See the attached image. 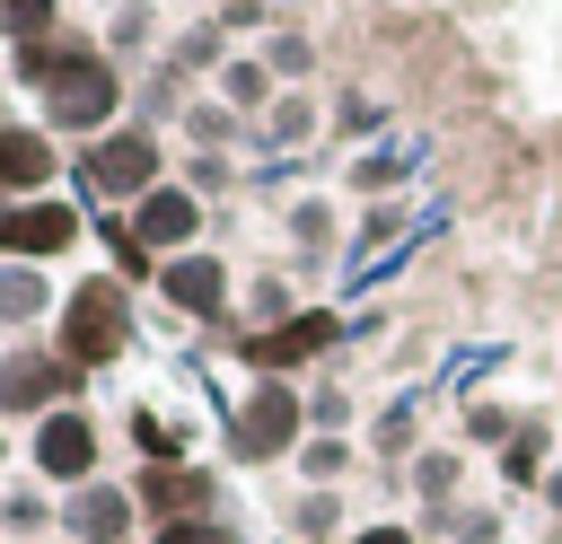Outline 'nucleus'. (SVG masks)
<instances>
[{"label":"nucleus","mask_w":562,"mask_h":544,"mask_svg":"<svg viewBox=\"0 0 562 544\" xmlns=\"http://www.w3.org/2000/svg\"><path fill=\"white\" fill-rule=\"evenodd\" d=\"M307 439H316L307 386H290V377H246V386L220 404V465L272 474V465H299Z\"/></svg>","instance_id":"f257e3e1"},{"label":"nucleus","mask_w":562,"mask_h":544,"mask_svg":"<svg viewBox=\"0 0 562 544\" xmlns=\"http://www.w3.org/2000/svg\"><path fill=\"white\" fill-rule=\"evenodd\" d=\"M53 342H61V360H79L88 377L114 369V360H132V351H140V290L114 281V272H70L61 316H53Z\"/></svg>","instance_id":"f03ea898"},{"label":"nucleus","mask_w":562,"mask_h":544,"mask_svg":"<svg viewBox=\"0 0 562 544\" xmlns=\"http://www.w3.org/2000/svg\"><path fill=\"white\" fill-rule=\"evenodd\" d=\"M176 132H158V123H114L105 140H88L79 158H70V184L88 193V202H105V211H132V202H149L167 175H176Z\"/></svg>","instance_id":"7ed1b4c3"},{"label":"nucleus","mask_w":562,"mask_h":544,"mask_svg":"<svg viewBox=\"0 0 562 544\" xmlns=\"http://www.w3.org/2000/svg\"><path fill=\"white\" fill-rule=\"evenodd\" d=\"M70 404H88V369L61 360L53 333H18V342H0V421H9L18 439H26L35 421L70 412Z\"/></svg>","instance_id":"20e7f679"},{"label":"nucleus","mask_w":562,"mask_h":544,"mask_svg":"<svg viewBox=\"0 0 562 544\" xmlns=\"http://www.w3.org/2000/svg\"><path fill=\"white\" fill-rule=\"evenodd\" d=\"M342 342H351V316L342 307H325V298H307L290 325H272V333H237V369L246 377H290V386H307V377H325L334 360H342Z\"/></svg>","instance_id":"39448f33"},{"label":"nucleus","mask_w":562,"mask_h":544,"mask_svg":"<svg viewBox=\"0 0 562 544\" xmlns=\"http://www.w3.org/2000/svg\"><path fill=\"white\" fill-rule=\"evenodd\" d=\"M35 123L79 158V149H88V140H105L114 123H132V70L97 53V61H88V70H70L53 97H35Z\"/></svg>","instance_id":"423d86ee"},{"label":"nucleus","mask_w":562,"mask_h":544,"mask_svg":"<svg viewBox=\"0 0 562 544\" xmlns=\"http://www.w3.org/2000/svg\"><path fill=\"white\" fill-rule=\"evenodd\" d=\"M237 290H246V272L220 254V246H193V254H167V272H158V307L176 316V325H193V333H228L237 325Z\"/></svg>","instance_id":"0eeeda50"},{"label":"nucleus","mask_w":562,"mask_h":544,"mask_svg":"<svg viewBox=\"0 0 562 544\" xmlns=\"http://www.w3.org/2000/svg\"><path fill=\"white\" fill-rule=\"evenodd\" d=\"M26 474L44 491H79V483H105V412L97 404H70L53 421L26 430Z\"/></svg>","instance_id":"6e6552de"},{"label":"nucleus","mask_w":562,"mask_h":544,"mask_svg":"<svg viewBox=\"0 0 562 544\" xmlns=\"http://www.w3.org/2000/svg\"><path fill=\"white\" fill-rule=\"evenodd\" d=\"M97 246V211L70 202V193H44V202H9V263H79Z\"/></svg>","instance_id":"1a4fd4ad"},{"label":"nucleus","mask_w":562,"mask_h":544,"mask_svg":"<svg viewBox=\"0 0 562 544\" xmlns=\"http://www.w3.org/2000/svg\"><path fill=\"white\" fill-rule=\"evenodd\" d=\"M132 491H140V518H149V526H176V518H220V509H228V465H211V456L132 465Z\"/></svg>","instance_id":"9d476101"},{"label":"nucleus","mask_w":562,"mask_h":544,"mask_svg":"<svg viewBox=\"0 0 562 544\" xmlns=\"http://www.w3.org/2000/svg\"><path fill=\"white\" fill-rule=\"evenodd\" d=\"M61 535L70 544H140L149 535V518H140V491H132V474L114 483H79V491H61Z\"/></svg>","instance_id":"9b49d317"},{"label":"nucleus","mask_w":562,"mask_h":544,"mask_svg":"<svg viewBox=\"0 0 562 544\" xmlns=\"http://www.w3.org/2000/svg\"><path fill=\"white\" fill-rule=\"evenodd\" d=\"M123 219L140 228V246H149L158 263H167V254H193V246H211V202H202L193 184H176V175H167L149 202H132Z\"/></svg>","instance_id":"f8f14e48"},{"label":"nucleus","mask_w":562,"mask_h":544,"mask_svg":"<svg viewBox=\"0 0 562 544\" xmlns=\"http://www.w3.org/2000/svg\"><path fill=\"white\" fill-rule=\"evenodd\" d=\"M61 167H70V149H61L35 114H18V123L0 132V202H44V193H61Z\"/></svg>","instance_id":"ddd939ff"},{"label":"nucleus","mask_w":562,"mask_h":544,"mask_svg":"<svg viewBox=\"0 0 562 544\" xmlns=\"http://www.w3.org/2000/svg\"><path fill=\"white\" fill-rule=\"evenodd\" d=\"M281 246L299 254V272H325L351 246V202L342 193H290L281 202Z\"/></svg>","instance_id":"4468645a"},{"label":"nucleus","mask_w":562,"mask_h":544,"mask_svg":"<svg viewBox=\"0 0 562 544\" xmlns=\"http://www.w3.org/2000/svg\"><path fill=\"white\" fill-rule=\"evenodd\" d=\"M61 272H44V263H0V342H18V333H53V316H61Z\"/></svg>","instance_id":"2eb2a0df"},{"label":"nucleus","mask_w":562,"mask_h":544,"mask_svg":"<svg viewBox=\"0 0 562 544\" xmlns=\"http://www.w3.org/2000/svg\"><path fill=\"white\" fill-rule=\"evenodd\" d=\"M97 53H105V44H97L88 26H61V35H44V44H18V53L0 61V70H9V79H18L26 97H53V88H61L70 70H88Z\"/></svg>","instance_id":"dca6fc26"},{"label":"nucleus","mask_w":562,"mask_h":544,"mask_svg":"<svg viewBox=\"0 0 562 544\" xmlns=\"http://www.w3.org/2000/svg\"><path fill=\"white\" fill-rule=\"evenodd\" d=\"M465 474H474V447L465 439H430L413 465H404V491L422 500V518H448V509H465L474 491H465Z\"/></svg>","instance_id":"f3484780"},{"label":"nucleus","mask_w":562,"mask_h":544,"mask_svg":"<svg viewBox=\"0 0 562 544\" xmlns=\"http://www.w3.org/2000/svg\"><path fill=\"white\" fill-rule=\"evenodd\" d=\"M422 421H430V404H422V395L404 386L395 404H378V412H369V430H360V447H369L378 465H395V474H404V465H413V456L430 447V430H422Z\"/></svg>","instance_id":"a211bd4d"},{"label":"nucleus","mask_w":562,"mask_h":544,"mask_svg":"<svg viewBox=\"0 0 562 544\" xmlns=\"http://www.w3.org/2000/svg\"><path fill=\"white\" fill-rule=\"evenodd\" d=\"M123 447L132 465H176V456H202L193 447V421L176 404H123Z\"/></svg>","instance_id":"6ab92c4d"},{"label":"nucleus","mask_w":562,"mask_h":544,"mask_svg":"<svg viewBox=\"0 0 562 544\" xmlns=\"http://www.w3.org/2000/svg\"><path fill=\"white\" fill-rule=\"evenodd\" d=\"M351 500L342 491H307V483H290L281 491V544H351Z\"/></svg>","instance_id":"aec40b11"},{"label":"nucleus","mask_w":562,"mask_h":544,"mask_svg":"<svg viewBox=\"0 0 562 544\" xmlns=\"http://www.w3.org/2000/svg\"><path fill=\"white\" fill-rule=\"evenodd\" d=\"M193 97H202V79H184L167 53L132 70V123H158V132H176V123L193 114Z\"/></svg>","instance_id":"412c9836"},{"label":"nucleus","mask_w":562,"mask_h":544,"mask_svg":"<svg viewBox=\"0 0 562 544\" xmlns=\"http://www.w3.org/2000/svg\"><path fill=\"white\" fill-rule=\"evenodd\" d=\"M553 465H562V447H553V412H527V430L492 456V483H501V491H544Z\"/></svg>","instance_id":"4be33fe9"},{"label":"nucleus","mask_w":562,"mask_h":544,"mask_svg":"<svg viewBox=\"0 0 562 544\" xmlns=\"http://www.w3.org/2000/svg\"><path fill=\"white\" fill-rule=\"evenodd\" d=\"M228 53H237V44H228V26H220L211 9H193V18H184V26L167 35V61H176L184 79H202V88H211V79L228 70Z\"/></svg>","instance_id":"5701e85b"},{"label":"nucleus","mask_w":562,"mask_h":544,"mask_svg":"<svg viewBox=\"0 0 562 544\" xmlns=\"http://www.w3.org/2000/svg\"><path fill=\"white\" fill-rule=\"evenodd\" d=\"M211 97H220L228 114H246V123H263V114L281 105V79H272V61H263V53H228V70L211 79Z\"/></svg>","instance_id":"b1692460"},{"label":"nucleus","mask_w":562,"mask_h":544,"mask_svg":"<svg viewBox=\"0 0 562 544\" xmlns=\"http://www.w3.org/2000/svg\"><path fill=\"white\" fill-rule=\"evenodd\" d=\"M325 123H334V114H325V105H316L307 88H281V105H272V114L255 123V140H263L272 158H281V149L299 158V149H316V140H325Z\"/></svg>","instance_id":"393cba45"},{"label":"nucleus","mask_w":562,"mask_h":544,"mask_svg":"<svg viewBox=\"0 0 562 544\" xmlns=\"http://www.w3.org/2000/svg\"><path fill=\"white\" fill-rule=\"evenodd\" d=\"M44 535H61V491L0 483V544H44Z\"/></svg>","instance_id":"a878e982"},{"label":"nucleus","mask_w":562,"mask_h":544,"mask_svg":"<svg viewBox=\"0 0 562 544\" xmlns=\"http://www.w3.org/2000/svg\"><path fill=\"white\" fill-rule=\"evenodd\" d=\"M97 44H105V61H123V70H132L140 53L158 61V53H167V26H158V0H123V9H114V18L97 26Z\"/></svg>","instance_id":"bb28decb"},{"label":"nucleus","mask_w":562,"mask_h":544,"mask_svg":"<svg viewBox=\"0 0 562 544\" xmlns=\"http://www.w3.org/2000/svg\"><path fill=\"white\" fill-rule=\"evenodd\" d=\"M422 526V544H509V509H501V491L483 500H465V509H448V518H413Z\"/></svg>","instance_id":"cd10ccee"},{"label":"nucleus","mask_w":562,"mask_h":544,"mask_svg":"<svg viewBox=\"0 0 562 544\" xmlns=\"http://www.w3.org/2000/svg\"><path fill=\"white\" fill-rule=\"evenodd\" d=\"M97 246H105V272H114V281H132V290H158V272H167V263L140 246V228H132L123 211H97Z\"/></svg>","instance_id":"c85d7f7f"},{"label":"nucleus","mask_w":562,"mask_h":544,"mask_svg":"<svg viewBox=\"0 0 562 544\" xmlns=\"http://www.w3.org/2000/svg\"><path fill=\"white\" fill-rule=\"evenodd\" d=\"M307 298H299V281L290 272H246V290H237V333H272V325H290Z\"/></svg>","instance_id":"c756f323"},{"label":"nucleus","mask_w":562,"mask_h":544,"mask_svg":"<svg viewBox=\"0 0 562 544\" xmlns=\"http://www.w3.org/2000/svg\"><path fill=\"white\" fill-rule=\"evenodd\" d=\"M518 430H527V412H518V404H501V395H465V404H457V439H465L474 456H501Z\"/></svg>","instance_id":"7c9ffc66"},{"label":"nucleus","mask_w":562,"mask_h":544,"mask_svg":"<svg viewBox=\"0 0 562 544\" xmlns=\"http://www.w3.org/2000/svg\"><path fill=\"white\" fill-rule=\"evenodd\" d=\"M360 456H369L360 439H325V430H316V439L299 447V465H290V474H299L307 491H342V474H360Z\"/></svg>","instance_id":"2f4dec72"},{"label":"nucleus","mask_w":562,"mask_h":544,"mask_svg":"<svg viewBox=\"0 0 562 544\" xmlns=\"http://www.w3.org/2000/svg\"><path fill=\"white\" fill-rule=\"evenodd\" d=\"M176 140H184V149H246V114H228V105L202 88V97H193V114L176 123Z\"/></svg>","instance_id":"473e14b6"},{"label":"nucleus","mask_w":562,"mask_h":544,"mask_svg":"<svg viewBox=\"0 0 562 544\" xmlns=\"http://www.w3.org/2000/svg\"><path fill=\"white\" fill-rule=\"evenodd\" d=\"M404 228H413V202L404 193L395 202H351V254H386Z\"/></svg>","instance_id":"72a5a7b5"},{"label":"nucleus","mask_w":562,"mask_h":544,"mask_svg":"<svg viewBox=\"0 0 562 544\" xmlns=\"http://www.w3.org/2000/svg\"><path fill=\"white\" fill-rule=\"evenodd\" d=\"M70 26V0H0V44L18 53V44H44V35H61Z\"/></svg>","instance_id":"f704fd0d"},{"label":"nucleus","mask_w":562,"mask_h":544,"mask_svg":"<svg viewBox=\"0 0 562 544\" xmlns=\"http://www.w3.org/2000/svg\"><path fill=\"white\" fill-rule=\"evenodd\" d=\"M255 53L272 61V79H281V88H307V79H316V35H307V26H272Z\"/></svg>","instance_id":"c9c22d12"},{"label":"nucleus","mask_w":562,"mask_h":544,"mask_svg":"<svg viewBox=\"0 0 562 544\" xmlns=\"http://www.w3.org/2000/svg\"><path fill=\"white\" fill-rule=\"evenodd\" d=\"M176 184H193L202 202H220V193L246 184V167H237V149H184V158H176Z\"/></svg>","instance_id":"e433bc0d"},{"label":"nucleus","mask_w":562,"mask_h":544,"mask_svg":"<svg viewBox=\"0 0 562 544\" xmlns=\"http://www.w3.org/2000/svg\"><path fill=\"white\" fill-rule=\"evenodd\" d=\"M325 140H342V149H378V140H386V105H378V97H334Z\"/></svg>","instance_id":"4c0bfd02"},{"label":"nucleus","mask_w":562,"mask_h":544,"mask_svg":"<svg viewBox=\"0 0 562 544\" xmlns=\"http://www.w3.org/2000/svg\"><path fill=\"white\" fill-rule=\"evenodd\" d=\"M211 18L228 26V44H237V53H255V44L281 26V9H272V0H211Z\"/></svg>","instance_id":"58836bf2"},{"label":"nucleus","mask_w":562,"mask_h":544,"mask_svg":"<svg viewBox=\"0 0 562 544\" xmlns=\"http://www.w3.org/2000/svg\"><path fill=\"white\" fill-rule=\"evenodd\" d=\"M140 544H246V526L220 509V518H176V526H149Z\"/></svg>","instance_id":"ea45409f"},{"label":"nucleus","mask_w":562,"mask_h":544,"mask_svg":"<svg viewBox=\"0 0 562 544\" xmlns=\"http://www.w3.org/2000/svg\"><path fill=\"white\" fill-rule=\"evenodd\" d=\"M351 544H422V526H413V518H360Z\"/></svg>","instance_id":"a19ab883"},{"label":"nucleus","mask_w":562,"mask_h":544,"mask_svg":"<svg viewBox=\"0 0 562 544\" xmlns=\"http://www.w3.org/2000/svg\"><path fill=\"white\" fill-rule=\"evenodd\" d=\"M536 500H544V526H562V465H553V483H544Z\"/></svg>","instance_id":"79ce46f5"},{"label":"nucleus","mask_w":562,"mask_h":544,"mask_svg":"<svg viewBox=\"0 0 562 544\" xmlns=\"http://www.w3.org/2000/svg\"><path fill=\"white\" fill-rule=\"evenodd\" d=\"M18 456H26V439H18L9 421H0V483H9V465H18Z\"/></svg>","instance_id":"37998d69"},{"label":"nucleus","mask_w":562,"mask_h":544,"mask_svg":"<svg viewBox=\"0 0 562 544\" xmlns=\"http://www.w3.org/2000/svg\"><path fill=\"white\" fill-rule=\"evenodd\" d=\"M0 263H9V202H0Z\"/></svg>","instance_id":"c03bdc74"},{"label":"nucleus","mask_w":562,"mask_h":544,"mask_svg":"<svg viewBox=\"0 0 562 544\" xmlns=\"http://www.w3.org/2000/svg\"><path fill=\"white\" fill-rule=\"evenodd\" d=\"M536 544H562V526H544V535H536Z\"/></svg>","instance_id":"a18cd8bd"},{"label":"nucleus","mask_w":562,"mask_h":544,"mask_svg":"<svg viewBox=\"0 0 562 544\" xmlns=\"http://www.w3.org/2000/svg\"><path fill=\"white\" fill-rule=\"evenodd\" d=\"M9 123H18V114H9V97H0V132H9Z\"/></svg>","instance_id":"49530a36"},{"label":"nucleus","mask_w":562,"mask_h":544,"mask_svg":"<svg viewBox=\"0 0 562 544\" xmlns=\"http://www.w3.org/2000/svg\"><path fill=\"white\" fill-rule=\"evenodd\" d=\"M97 9H105V18H114V9H123V0H97Z\"/></svg>","instance_id":"de8ad7c7"},{"label":"nucleus","mask_w":562,"mask_h":544,"mask_svg":"<svg viewBox=\"0 0 562 544\" xmlns=\"http://www.w3.org/2000/svg\"><path fill=\"white\" fill-rule=\"evenodd\" d=\"M44 544H70V535H44Z\"/></svg>","instance_id":"09e8293b"},{"label":"nucleus","mask_w":562,"mask_h":544,"mask_svg":"<svg viewBox=\"0 0 562 544\" xmlns=\"http://www.w3.org/2000/svg\"><path fill=\"white\" fill-rule=\"evenodd\" d=\"M0 61H9V44H0Z\"/></svg>","instance_id":"8fccbe9b"},{"label":"nucleus","mask_w":562,"mask_h":544,"mask_svg":"<svg viewBox=\"0 0 562 544\" xmlns=\"http://www.w3.org/2000/svg\"><path fill=\"white\" fill-rule=\"evenodd\" d=\"M272 9H281V0H272Z\"/></svg>","instance_id":"3c124183"}]
</instances>
